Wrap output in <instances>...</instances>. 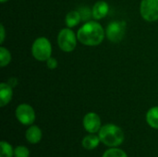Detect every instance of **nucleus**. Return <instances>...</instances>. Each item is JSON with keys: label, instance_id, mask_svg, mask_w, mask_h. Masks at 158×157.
<instances>
[{"label": "nucleus", "instance_id": "nucleus-14", "mask_svg": "<svg viewBox=\"0 0 158 157\" xmlns=\"http://www.w3.org/2000/svg\"><path fill=\"white\" fill-rule=\"evenodd\" d=\"M100 142L101 140L99 137L95 135H88L82 140V146L87 150H92L96 148Z\"/></svg>", "mask_w": 158, "mask_h": 157}, {"label": "nucleus", "instance_id": "nucleus-17", "mask_svg": "<svg viewBox=\"0 0 158 157\" xmlns=\"http://www.w3.org/2000/svg\"><path fill=\"white\" fill-rule=\"evenodd\" d=\"M78 11L81 14V20L83 21H90V19L93 18V9L88 6H81L78 8Z\"/></svg>", "mask_w": 158, "mask_h": 157}, {"label": "nucleus", "instance_id": "nucleus-1", "mask_svg": "<svg viewBox=\"0 0 158 157\" xmlns=\"http://www.w3.org/2000/svg\"><path fill=\"white\" fill-rule=\"evenodd\" d=\"M105 34L106 31H104V28L100 23L90 20L79 29L77 38L84 45L96 46L103 42Z\"/></svg>", "mask_w": 158, "mask_h": 157}, {"label": "nucleus", "instance_id": "nucleus-5", "mask_svg": "<svg viewBox=\"0 0 158 157\" xmlns=\"http://www.w3.org/2000/svg\"><path fill=\"white\" fill-rule=\"evenodd\" d=\"M126 33V22L114 20L110 22L106 29V38L112 43L120 42Z\"/></svg>", "mask_w": 158, "mask_h": 157}, {"label": "nucleus", "instance_id": "nucleus-22", "mask_svg": "<svg viewBox=\"0 0 158 157\" xmlns=\"http://www.w3.org/2000/svg\"><path fill=\"white\" fill-rule=\"evenodd\" d=\"M12 88L13 87H15V86H17V84H18V80L16 79V78H11L9 81H8V82H7Z\"/></svg>", "mask_w": 158, "mask_h": 157}, {"label": "nucleus", "instance_id": "nucleus-11", "mask_svg": "<svg viewBox=\"0 0 158 157\" xmlns=\"http://www.w3.org/2000/svg\"><path fill=\"white\" fill-rule=\"evenodd\" d=\"M26 139L31 143H37L42 139V131L39 127L31 126L26 132Z\"/></svg>", "mask_w": 158, "mask_h": 157}, {"label": "nucleus", "instance_id": "nucleus-2", "mask_svg": "<svg viewBox=\"0 0 158 157\" xmlns=\"http://www.w3.org/2000/svg\"><path fill=\"white\" fill-rule=\"evenodd\" d=\"M99 138L106 146L116 147L123 143L124 132L117 125L106 124L101 127L99 130Z\"/></svg>", "mask_w": 158, "mask_h": 157}, {"label": "nucleus", "instance_id": "nucleus-23", "mask_svg": "<svg viewBox=\"0 0 158 157\" xmlns=\"http://www.w3.org/2000/svg\"><path fill=\"white\" fill-rule=\"evenodd\" d=\"M8 0H0V2L1 3H6V2H7Z\"/></svg>", "mask_w": 158, "mask_h": 157}, {"label": "nucleus", "instance_id": "nucleus-15", "mask_svg": "<svg viewBox=\"0 0 158 157\" xmlns=\"http://www.w3.org/2000/svg\"><path fill=\"white\" fill-rule=\"evenodd\" d=\"M11 61V54L10 52L4 46L0 47V66L2 68L7 66Z\"/></svg>", "mask_w": 158, "mask_h": 157}, {"label": "nucleus", "instance_id": "nucleus-19", "mask_svg": "<svg viewBox=\"0 0 158 157\" xmlns=\"http://www.w3.org/2000/svg\"><path fill=\"white\" fill-rule=\"evenodd\" d=\"M14 155L16 157H29L30 152L24 146H18L14 151Z\"/></svg>", "mask_w": 158, "mask_h": 157}, {"label": "nucleus", "instance_id": "nucleus-4", "mask_svg": "<svg viewBox=\"0 0 158 157\" xmlns=\"http://www.w3.org/2000/svg\"><path fill=\"white\" fill-rule=\"evenodd\" d=\"M77 35L70 28L62 29L57 35V44L59 48L67 53L72 52L77 45Z\"/></svg>", "mask_w": 158, "mask_h": 157}, {"label": "nucleus", "instance_id": "nucleus-6", "mask_svg": "<svg viewBox=\"0 0 158 157\" xmlns=\"http://www.w3.org/2000/svg\"><path fill=\"white\" fill-rule=\"evenodd\" d=\"M140 13L146 21L154 22L158 20V0H142Z\"/></svg>", "mask_w": 158, "mask_h": 157}, {"label": "nucleus", "instance_id": "nucleus-7", "mask_svg": "<svg viewBox=\"0 0 158 157\" xmlns=\"http://www.w3.org/2000/svg\"><path fill=\"white\" fill-rule=\"evenodd\" d=\"M16 117L21 124L31 125L35 120V112L30 105L21 104L16 109Z\"/></svg>", "mask_w": 158, "mask_h": 157}, {"label": "nucleus", "instance_id": "nucleus-16", "mask_svg": "<svg viewBox=\"0 0 158 157\" xmlns=\"http://www.w3.org/2000/svg\"><path fill=\"white\" fill-rule=\"evenodd\" d=\"M1 146V153H0V157H12L14 155L13 149L11 145L6 142H1L0 143Z\"/></svg>", "mask_w": 158, "mask_h": 157}, {"label": "nucleus", "instance_id": "nucleus-8", "mask_svg": "<svg viewBox=\"0 0 158 157\" xmlns=\"http://www.w3.org/2000/svg\"><path fill=\"white\" fill-rule=\"evenodd\" d=\"M84 129L90 133H95L101 129V119L95 113H88L83 118Z\"/></svg>", "mask_w": 158, "mask_h": 157}, {"label": "nucleus", "instance_id": "nucleus-12", "mask_svg": "<svg viewBox=\"0 0 158 157\" xmlns=\"http://www.w3.org/2000/svg\"><path fill=\"white\" fill-rule=\"evenodd\" d=\"M81 20V14L78 10H72L69 11L65 19V23L67 25V27L69 28H73L75 26H77Z\"/></svg>", "mask_w": 158, "mask_h": 157}, {"label": "nucleus", "instance_id": "nucleus-21", "mask_svg": "<svg viewBox=\"0 0 158 157\" xmlns=\"http://www.w3.org/2000/svg\"><path fill=\"white\" fill-rule=\"evenodd\" d=\"M0 34H1V36H0V43H3L4 41H5V36H6V31H5V28H4L3 24L0 25Z\"/></svg>", "mask_w": 158, "mask_h": 157}, {"label": "nucleus", "instance_id": "nucleus-3", "mask_svg": "<svg viewBox=\"0 0 158 157\" xmlns=\"http://www.w3.org/2000/svg\"><path fill=\"white\" fill-rule=\"evenodd\" d=\"M31 54L36 60L46 61L52 54V45L49 40L45 37L37 38L31 45Z\"/></svg>", "mask_w": 158, "mask_h": 157}, {"label": "nucleus", "instance_id": "nucleus-10", "mask_svg": "<svg viewBox=\"0 0 158 157\" xmlns=\"http://www.w3.org/2000/svg\"><path fill=\"white\" fill-rule=\"evenodd\" d=\"M13 90L12 87L6 82H2L0 84V106L6 105L12 99Z\"/></svg>", "mask_w": 158, "mask_h": 157}, {"label": "nucleus", "instance_id": "nucleus-13", "mask_svg": "<svg viewBox=\"0 0 158 157\" xmlns=\"http://www.w3.org/2000/svg\"><path fill=\"white\" fill-rule=\"evenodd\" d=\"M147 123L154 129H158V106L152 107L146 114Z\"/></svg>", "mask_w": 158, "mask_h": 157}, {"label": "nucleus", "instance_id": "nucleus-9", "mask_svg": "<svg viewBox=\"0 0 158 157\" xmlns=\"http://www.w3.org/2000/svg\"><path fill=\"white\" fill-rule=\"evenodd\" d=\"M93 18L96 20L104 19L109 12V6L106 1H98L93 6Z\"/></svg>", "mask_w": 158, "mask_h": 157}, {"label": "nucleus", "instance_id": "nucleus-18", "mask_svg": "<svg viewBox=\"0 0 158 157\" xmlns=\"http://www.w3.org/2000/svg\"><path fill=\"white\" fill-rule=\"evenodd\" d=\"M103 157H128L127 155L120 149H117V148H112L110 150H107Z\"/></svg>", "mask_w": 158, "mask_h": 157}, {"label": "nucleus", "instance_id": "nucleus-20", "mask_svg": "<svg viewBox=\"0 0 158 157\" xmlns=\"http://www.w3.org/2000/svg\"><path fill=\"white\" fill-rule=\"evenodd\" d=\"M57 60L55 58V57H49L47 60H46V66L49 69H56L57 68Z\"/></svg>", "mask_w": 158, "mask_h": 157}]
</instances>
